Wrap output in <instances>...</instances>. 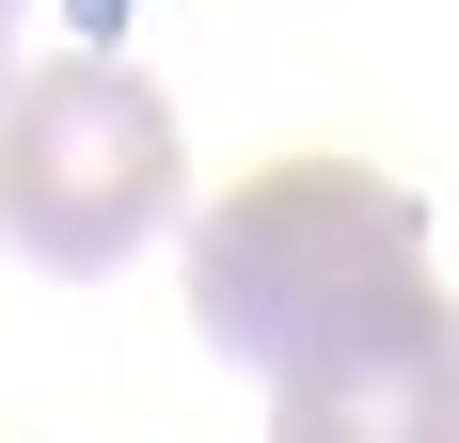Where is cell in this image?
Instances as JSON below:
<instances>
[{
  "label": "cell",
  "mask_w": 459,
  "mask_h": 443,
  "mask_svg": "<svg viewBox=\"0 0 459 443\" xmlns=\"http://www.w3.org/2000/svg\"><path fill=\"white\" fill-rule=\"evenodd\" d=\"M190 317L206 349L285 380V364H333L365 333H428L444 285H428V206L365 159H270L238 175L222 206L190 222Z\"/></svg>",
  "instance_id": "cell-1"
},
{
  "label": "cell",
  "mask_w": 459,
  "mask_h": 443,
  "mask_svg": "<svg viewBox=\"0 0 459 443\" xmlns=\"http://www.w3.org/2000/svg\"><path fill=\"white\" fill-rule=\"evenodd\" d=\"M190 222V143H175V95L111 64V48H64L0 95V238L64 285L127 269L143 238Z\"/></svg>",
  "instance_id": "cell-2"
},
{
  "label": "cell",
  "mask_w": 459,
  "mask_h": 443,
  "mask_svg": "<svg viewBox=\"0 0 459 443\" xmlns=\"http://www.w3.org/2000/svg\"><path fill=\"white\" fill-rule=\"evenodd\" d=\"M270 443H459L444 317L428 333H365V349H333V364H285L270 380Z\"/></svg>",
  "instance_id": "cell-3"
},
{
  "label": "cell",
  "mask_w": 459,
  "mask_h": 443,
  "mask_svg": "<svg viewBox=\"0 0 459 443\" xmlns=\"http://www.w3.org/2000/svg\"><path fill=\"white\" fill-rule=\"evenodd\" d=\"M0 64H16V0H0Z\"/></svg>",
  "instance_id": "cell-4"
}]
</instances>
